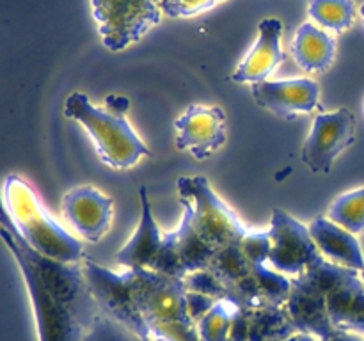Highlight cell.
Instances as JSON below:
<instances>
[{
  "instance_id": "cell-1",
  "label": "cell",
  "mask_w": 364,
  "mask_h": 341,
  "mask_svg": "<svg viewBox=\"0 0 364 341\" xmlns=\"http://www.w3.org/2000/svg\"><path fill=\"white\" fill-rule=\"evenodd\" d=\"M100 309L148 341H201L188 308L185 279L151 270L112 272L82 259Z\"/></svg>"
},
{
  "instance_id": "cell-2",
  "label": "cell",
  "mask_w": 364,
  "mask_h": 341,
  "mask_svg": "<svg viewBox=\"0 0 364 341\" xmlns=\"http://www.w3.org/2000/svg\"><path fill=\"white\" fill-rule=\"evenodd\" d=\"M0 240L23 276L38 341H84L100 305L80 263L46 258L28 247L0 212Z\"/></svg>"
},
{
  "instance_id": "cell-3",
  "label": "cell",
  "mask_w": 364,
  "mask_h": 341,
  "mask_svg": "<svg viewBox=\"0 0 364 341\" xmlns=\"http://www.w3.org/2000/svg\"><path fill=\"white\" fill-rule=\"evenodd\" d=\"M269 233L251 231L212 256L205 269L185 277L188 291L210 301L245 305H284L291 281L267 266Z\"/></svg>"
},
{
  "instance_id": "cell-4",
  "label": "cell",
  "mask_w": 364,
  "mask_h": 341,
  "mask_svg": "<svg viewBox=\"0 0 364 341\" xmlns=\"http://www.w3.org/2000/svg\"><path fill=\"white\" fill-rule=\"evenodd\" d=\"M284 304L297 332L320 340L333 330L364 336V283L359 270L320 256L294 277Z\"/></svg>"
},
{
  "instance_id": "cell-5",
  "label": "cell",
  "mask_w": 364,
  "mask_h": 341,
  "mask_svg": "<svg viewBox=\"0 0 364 341\" xmlns=\"http://www.w3.org/2000/svg\"><path fill=\"white\" fill-rule=\"evenodd\" d=\"M176 187L183 215L178 229L167 233V238L180 277L185 279L205 269L217 251L244 238L251 229L213 192L205 176H183Z\"/></svg>"
},
{
  "instance_id": "cell-6",
  "label": "cell",
  "mask_w": 364,
  "mask_h": 341,
  "mask_svg": "<svg viewBox=\"0 0 364 341\" xmlns=\"http://www.w3.org/2000/svg\"><path fill=\"white\" fill-rule=\"evenodd\" d=\"M0 212L21 240L39 254L64 263L84 259L80 242L53 219L23 178L16 174L4 178L0 185Z\"/></svg>"
},
{
  "instance_id": "cell-7",
  "label": "cell",
  "mask_w": 364,
  "mask_h": 341,
  "mask_svg": "<svg viewBox=\"0 0 364 341\" xmlns=\"http://www.w3.org/2000/svg\"><path fill=\"white\" fill-rule=\"evenodd\" d=\"M105 103L107 107H98L84 92H71L64 102V116L80 123L91 135L103 163L127 170L142 156H149V149L124 116L130 107L128 98L107 96Z\"/></svg>"
},
{
  "instance_id": "cell-8",
  "label": "cell",
  "mask_w": 364,
  "mask_h": 341,
  "mask_svg": "<svg viewBox=\"0 0 364 341\" xmlns=\"http://www.w3.org/2000/svg\"><path fill=\"white\" fill-rule=\"evenodd\" d=\"M201 341H283L297 334L284 305L213 301L196 320Z\"/></svg>"
},
{
  "instance_id": "cell-9",
  "label": "cell",
  "mask_w": 364,
  "mask_h": 341,
  "mask_svg": "<svg viewBox=\"0 0 364 341\" xmlns=\"http://www.w3.org/2000/svg\"><path fill=\"white\" fill-rule=\"evenodd\" d=\"M91 13L103 46L110 52L137 43L162 18L159 0H91Z\"/></svg>"
},
{
  "instance_id": "cell-10",
  "label": "cell",
  "mask_w": 364,
  "mask_h": 341,
  "mask_svg": "<svg viewBox=\"0 0 364 341\" xmlns=\"http://www.w3.org/2000/svg\"><path fill=\"white\" fill-rule=\"evenodd\" d=\"M139 199H141V220L130 240L117 251V263L128 270H151V272L180 277L167 233H162L159 224L153 219L151 202L146 187H139Z\"/></svg>"
},
{
  "instance_id": "cell-11",
  "label": "cell",
  "mask_w": 364,
  "mask_h": 341,
  "mask_svg": "<svg viewBox=\"0 0 364 341\" xmlns=\"http://www.w3.org/2000/svg\"><path fill=\"white\" fill-rule=\"evenodd\" d=\"M267 233L270 242L267 266L283 276H301L322 256L309 227L284 210H274Z\"/></svg>"
},
{
  "instance_id": "cell-12",
  "label": "cell",
  "mask_w": 364,
  "mask_h": 341,
  "mask_svg": "<svg viewBox=\"0 0 364 341\" xmlns=\"http://www.w3.org/2000/svg\"><path fill=\"white\" fill-rule=\"evenodd\" d=\"M355 141V117L348 109L320 112L302 146L301 158L315 174H327L334 160Z\"/></svg>"
},
{
  "instance_id": "cell-13",
  "label": "cell",
  "mask_w": 364,
  "mask_h": 341,
  "mask_svg": "<svg viewBox=\"0 0 364 341\" xmlns=\"http://www.w3.org/2000/svg\"><path fill=\"white\" fill-rule=\"evenodd\" d=\"M176 148L188 151L196 160L208 158L226 142V114L220 107L188 105L174 121Z\"/></svg>"
},
{
  "instance_id": "cell-14",
  "label": "cell",
  "mask_w": 364,
  "mask_h": 341,
  "mask_svg": "<svg viewBox=\"0 0 364 341\" xmlns=\"http://www.w3.org/2000/svg\"><path fill=\"white\" fill-rule=\"evenodd\" d=\"M251 94L262 109L287 121L313 112L320 103V87L311 78L259 82L252 85Z\"/></svg>"
},
{
  "instance_id": "cell-15",
  "label": "cell",
  "mask_w": 364,
  "mask_h": 341,
  "mask_svg": "<svg viewBox=\"0 0 364 341\" xmlns=\"http://www.w3.org/2000/svg\"><path fill=\"white\" fill-rule=\"evenodd\" d=\"M64 217L82 238L98 242L112 222V199L91 185L71 188L60 202Z\"/></svg>"
},
{
  "instance_id": "cell-16",
  "label": "cell",
  "mask_w": 364,
  "mask_h": 341,
  "mask_svg": "<svg viewBox=\"0 0 364 341\" xmlns=\"http://www.w3.org/2000/svg\"><path fill=\"white\" fill-rule=\"evenodd\" d=\"M283 23L277 18H265L258 25V39L249 50L245 59L238 64L231 75L235 84H259L269 80L270 75L277 70L284 59L281 48Z\"/></svg>"
},
{
  "instance_id": "cell-17",
  "label": "cell",
  "mask_w": 364,
  "mask_h": 341,
  "mask_svg": "<svg viewBox=\"0 0 364 341\" xmlns=\"http://www.w3.org/2000/svg\"><path fill=\"white\" fill-rule=\"evenodd\" d=\"M308 227L313 242L326 259L359 272L364 269V254L355 234L334 224L327 217H316Z\"/></svg>"
},
{
  "instance_id": "cell-18",
  "label": "cell",
  "mask_w": 364,
  "mask_h": 341,
  "mask_svg": "<svg viewBox=\"0 0 364 341\" xmlns=\"http://www.w3.org/2000/svg\"><path fill=\"white\" fill-rule=\"evenodd\" d=\"M291 53L299 66L309 73L329 70L336 57V41L331 34L313 23L299 27L291 43Z\"/></svg>"
},
{
  "instance_id": "cell-19",
  "label": "cell",
  "mask_w": 364,
  "mask_h": 341,
  "mask_svg": "<svg viewBox=\"0 0 364 341\" xmlns=\"http://www.w3.org/2000/svg\"><path fill=\"white\" fill-rule=\"evenodd\" d=\"M327 219L352 234L364 233V187L338 195L327 210Z\"/></svg>"
},
{
  "instance_id": "cell-20",
  "label": "cell",
  "mask_w": 364,
  "mask_h": 341,
  "mask_svg": "<svg viewBox=\"0 0 364 341\" xmlns=\"http://www.w3.org/2000/svg\"><path fill=\"white\" fill-rule=\"evenodd\" d=\"M308 13L320 27L345 32L355 20L354 0H311Z\"/></svg>"
},
{
  "instance_id": "cell-21",
  "label": "cell",
  "mask_w": 364,
  "mask_h": 341,
  "mask_svg": "<svg viewBox=\"0 0 364 341\" xmlns=\"http://www.w3.org/2000/svg\"><path fill=\"white\" fill-rule=\"evenodd\" d=\"M84 341H148L137 332L127 327L124 323L117 322L110 315L100 309L98 315L89 325Z\"/></svg>"
},
{
  "instance_id": "cell-22",
  "label": "cell",
  "mask_w": 364,
  "mask_h": 341,
  "mask_svg": "<svg viewBox=\"0 0 364 341\" xmlns=\"http://www.w3.org/2000/svg\"><path fill=\"white\" fill-rule=\"evenodd\" d=\"M224 0H159L164 14L171 18H188L194 14L205 13Z\"/></svg>"
},
{
  "instance_id": "cell-23",
  "label": "cell",
  "mask_w": 364,
  "mask_h": 341,
  "mask_svg": "<svg viewBox=\"0 0 364 341\" xmlns=\"http://www.w3.org/2000/svg\"><path fill=\"white\" fill-rule=\"evenodd\" d=\"M318 341H363L359 334L347 332V330H333V332L326 334L323 337H320Z\"/></svg>"
},
{
  "instance_id": "cell-24",
  "label": "cell",
  "mask_w": 364,
  "mask_h": 341,
  "mask_svg": "<svg viewBox=\"0 0 364 341\" xmlns=\"http://www.w3.org/2000/svg\"><path fill=\"white\" fill-rule=\"evenodd\" d=\"M283 341H318V340H316V337H313L311 334L297 332V334H294V336L287 337V340H283Z\"/></svg>"
},
{
  "instance_id": "cell-25",
  "label": "cell",
  "mask_w": 364,
  "mask_h": 341,
  "mask_svg": "<svg viewBox=\"0 0 364 341\" xmlns=\"http://www.w3.org/2000/svg\"><path fill=\"white\" fill-rule=\"evenodd\" d=\"M359 14H361V21H363V25H364V4L361 6V9H359Z\"/></svg>"
},
{
  "instance_id": "cell-26",
  "label": "cell",
  "mask_w": 364,
  "mask_h": 341,
  "mask_svg": "<svg viewBox=\"0 0 364 341\" xmlns=\"http://www.w3.org/2000/svg\"><path fill=\"white\" fill-rule=\"evenodd\" d=\"M359 276H361V279H363V283H364V269L361 270V272H359Z\"/></svg>"
},
{
  "instance_id": "cell-27",
  "label": "cell",
  "mask_w": 364,
  "mask_h": 341,
  "mask_svg": "<svg viewBox=\"0 0 364 341\" xmlns=\"http://www.w3.org/2000/svg\"><path fill=\"white\" fill-rule=\"evenodd\" d=\"M363 114H364V98H363Z\"/></svg>"
}]
</instances>
